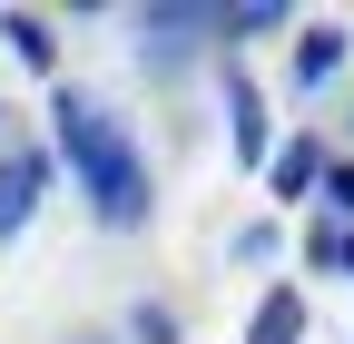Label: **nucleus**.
Instances as JSON below:
<instances>
[{"instance_id":"nucleus-1","label":"nucleus","mask_w":354,"mask_h":344,"mask_svg":"<svg viewBox=\"0 0 354 344\" xmlns=\"http://www.w3.org/2000/svg\"><path fill=\"white\" fill-rule=\"evenodd\" d=\"M50 157H59V178H79L88 227H109V236H148V227H158L148 148L109 118L99 89H79V79H59V89H50Z\"/></svg>"},{"instance_id":"nucleus-2","label":"nucleus","mask_w":354,"mask_h":344,"mask_svg":"<svg viewBox=\"0 0 354 344\" xmlns=\"http://www.w3.org/2000/svg\"><path fill=\"white\" fill-rule=\"evenodd\" d=\"M128 50H138V69L148 79H177L187 59H207L216 50V30H207V0H138V10H128Z\"/></svg>"},{"instance_id":"nucleus-3","label":"nucleus","mask_w":354,"mask_h":344,"mask_svg":"<svg viewBox=\"0 0 354 344\" xmlns=\"http://www.w3.org/2000/svg\"><path fill=\"white\" fill-rule=\"evenodd\" d=\"M59 187V157H50V138H0V246H10L20 227H30V207Z\"/></svg>"},{"instance_id":"nucleus-4","label":"nucleus","mask_w":354,"mask_h":344,"mask_svg":"<svg viewBox=\"0 0 354 344\" xmlns=\"http://www.w3.org/2000/svg\"><path fill=\"white\" fill-rule=\"evenodd\" d=\"M216 99H227V157H236V167H266L276 138H266V89H256V69L227 59V69H216Z\"/></svg>"},{"instance_id":"nucleus-5","label":"nucleus","mask_w":354,"mask_h":344,"mask_svg":"<svg viewBox=\"0 0 354 344\" xmlns=\"http://www.w3.org/2000/svg\"><path fill=\"white\" fill-rule=\"evenodd\" d=\"M344 59H354V30L305 20V30H295V50H286V79H295L305 99H315V89H335V79H344Z\"/></svg>"},{"instance_id":"nucleus-6","label":"nucleus","mask_w":354,"mask_h":344,"mask_svg":"<svg viewBox=\"0 0 354 344\" xmlns=\"http://www.w3.org/2000/svg\"><path fill=\"white\" fill-rule=\"evenodd\" d=\"M305 325H315V305H305L295 276H276V285L246 305V344H305Z\"/></svg>"},{"instance_id":"nucleus-7","label":"nucleus","mask_w":354,"mask_h":344,"mask_svg":"<svg viewBox=\"0 0 354 344\" xmlns=\"http://www.w3.org/2000/svg\"><path fill=\"white\" fill-rule=\"evenodd\" d=\"M207 30H216V50H246V39H286L295 10L286 0H207Z\"/></svg>"},{"instance_id":"nucleus-8","label":"nucleus","mask_w":354,"mask_h":344,"mask_svg":"<svg viewBox=\"0 0 354 344\" xmlns=\"http://www.w3.org/2000/svg\"><path fill=\"white\" fill-rule=\"evenodd\" d=\"M325 157H335V148L315 138V128H295V138H286L276 157H266V167H256V178H266V187H276V207H286V197H315V187H325Z\"/></svg>"},{"instance_id":"nucleus-9","label":"nucleus","mask_w":354,"mask_h":344,"mask_svg":"<svg viewBox=\"0 0 354 344\" xmlns=\"http://www.w3.org/2000/svg\"><path fill=\"white\" fill-rule=\"evenodd\" d=\"M0 50H10L30 79L59 89V20H50V10H0Z\"/></svg>"},{"instance_id":"nucleus-10","label":"nucleus","mask_w":354,"mask_h":344,"mask_svg":"<svg viewBox=\"0 0 354 344\" xmlns=\"http://www.w3.org/2000/svg\"><path fill=\"white\" fill-rule=\"evenodd\" d=\"M118 344H187V315H177L167 295H138V305L118 315Z\"/></svg>"},{"instance_id":"nucleus-11","label":"nucleus","mask_w":354,"mask_h":344,"mask_svg":"<svg viewBox=\"0 0 354 344\" xmlns=\"http://www.w3.org/2000/svg\"><path fill=\"white\" fill-rule=\"evenodd\" d=\"M305 266H315V276H344V285H354V227L315 217V227H305Z\"/></svg>"},{"instance_id":"nucleus-12","label":"nucleus","mask_w":354,"mask_h":344,"mask_svg":"<svg viewBox=\"0 0 354 344\" xmlns=\"http://www.w3.org/2000/svg\"><path fill=\"white\" fill-rule=\"evenodd\" d=\"M227 256H236V266H276V256H286V217H246L227 236Z\"/></svg>"},{"instance_id":"nucleus-13","label":"nucleus","mask_w":354,"mask_h":344,"mask_svg":"<svg viewBox=\"0 0 354 344\" xmlns=\"http://www.w3.org/2000/svg\"><path fill=\"white\" fill-rule=\"evenodd\" d=\"M315 207H325L335 227H354V148H335V157H325V187H315Z\"/></svg>"},{"instance_id":"nucleus-14","label":"nucleus","mask_w":354,"mask_h":344,"mask_svg":"<svg viewBox=\"0 0 354 344\" xmlns=\"http://www.w3.org/2000/svg\"><path fill=\"white\" fill-rule=\"evenodd\" d=\"M59 344H118V325H69Z\"/></svg>"},{"instance_id":"nucleus-15","label":"nucleus","mask_w":354,"mask_h":344,"mask_svg":"<svg viewBox=\"0 0 354 344\" xmlns=\"http://www.w3.org/2000/svg\"><path fill=\"white\" fill-rule=\"evenodd\" d=\"M0 138H10V108H0Z\"/></svg>"}]
</instances>
